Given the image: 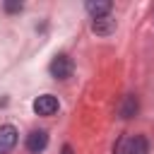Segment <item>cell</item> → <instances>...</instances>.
I'll return each mask as SVG.
<instances>
[{
	"mask_svg": "<svg viewBox=\"0 0 154 154\" xmlns=\"http://www.w3.org/2000/svg\"><path fill=\"white\" fill-rule=\"evenodd\" d=\"M137 111H140V99L135 94H125L123 101H120V106H118V116L123 120H128V118L137 116Z\"/></svg>",
	"mask_w": 154,
	"mask_h": 154,
	"instance_id": "obj_5",
	"label": "cell"
},
{
	"mask_svg": "<svg viewBox=\"0 0 154 154\" xmlns=\"http://www.w3.org/2000/svg\"><path fill=\"white\" fill-rule=\"evenodd\" d=\"M5 10L7 12H19L22 10V2H5Z\"/></svg>",
	"mask_w": 154,
	"mask_h": 154,
	"instance_id": "obj_9",
	"label": "cell"
},
{
	"mask_svg": "<svg viewBox=\"0 0 154 154\" xmlns=\"http://www.w3.org/2000/svg\"><path fill=\"white\" fill-rule=\"evenodd\" d=\"M91 31L96 36H111L116 31V19L113 17H99L91 22Z\"/></svg>",
	"mask_w": 154,
	"mask_h": 154,
	"instance_id": "obj_6",
	"label": "cell"
},
{
	"mask_svg": "<svg viewBox=\"0 0 154 154\" xmlns=\"http://www.w3.org/2000/svg\"><path fill=\"white\" fill-rule=\"evenodd\" d=\"M72 70H75V65H72V58H67V55H55L48 65V72L55 79H67L72 75Z\"/></svg>",
	"mask_w": 154,
	"mask_h": 154,
	"instance_id": "obj_1",
	"label": "cell"
},
{
	"mask_svg": "<svg viewBox=\"0 0 154 154\" xmlns=\"http://www.w3.org/2000/svg\"><path fill=\"white\" fill-rule=\"evenodd\" d=\"M17 128L14 125H0V154H7L17 144Z\"/></svg>",
	"mask_w": 154,
	"mask_h": 154,
	"instance_id": "obj_3",
	"label": "cell"
},
{
	"mask_svg": "<svg viewBox=\"0 0 154 154\" xmlns=\"http://www.w3.org/2000/svg\"><path fill=\"white\" fill-rule=\"evenodd\" d=\"M123 147H125V140L120 137V140H118V144L113 147V154H125V152H123Z\"/></svg>",
	"mask_w": 154,
	"mask_h": 154,
	"instance_id": "obj_10",
	"label": "cell"
},
{
	"mask_svg": "<svg viewBox=\"0 0 154 154\" xmlns=\"http://www.w3.org/2000/svg\"><path fill=\"white\" fill-rule=\"evenodd\" d=\"M111 7H113V5H111L108 0H96V2L89 0V2H87V12H89L94 19H99V17H108Z\"/></svg>",
	"mask_w": 154,
	"mask_h": 154,
	"instance_id": "obj_8",
	"label": "cell"
},
{
	"mask_svg": "<svg viewBox=\"0 0 154 154\" xmlns=\"http://www.w3.org/2000/svg\"><path fill=\"white\" fill-rule=\"evenodd\" d=\"M58 99L53 96V94H43V96H38L36 101H34V111H36V116H53L55 111H58Z\"/></svg>",
	"mask_w": 154,
	"mask_h": 154,
	"instance_id": "obj_2",
	"label": "cell"
},
{
	"mask_svg": "<svg viewBox=\"0 0 154 154\" xmlns=\"http://www.w3.org/2000/svg\"><path fill=\"white\" fill-rule=\"evenodd\" d=\"M60 154H72V147H70V144H65V147L60 149Z\"/></svg>",
	"mask_w": 154,
	"mask_h": 154,
	"instance_id": "obj_11",
	"label": "cell"
},
{
	"mask_svg": "<svg viewBox=\"0 0 154 154\" xmlns=\"http://www.w3.org/2000/svg\"><path fill=\"white\" fill-rule=\"evenodd\" d=\"M46 147H48V132H46V130H34V132L26 135V149H29L31 154L43 152Z\"/></svg>",
	"mask_w": 154,
	"mask_h": 154,
	"instance_id": "obj_4",
	"label": "cell"
},
{
	"mask_svg": "<svg viewBox=\"0 0 154 154\" xmlns=\"http://www.w3.org/2000/svg\"><path fill=\"white\" fill-rule=\"evenodd\" d=\"M125 154H149V142L142 135H135L125 142Z\"/></svg>",
	"mask_w": 154,
	"mask_h": 154,
	"instance_id": "obj_7",
	"label": "cell"
}]
</instances>
